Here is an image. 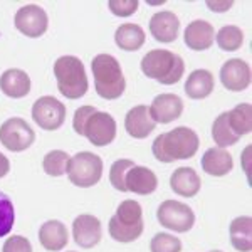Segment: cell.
<instances>
[{"instance_id":"cell-19","label":"cell","mask_w":252,"mask_h":252,"mask_svg":"<svg viewBox=\"0 0 252 252\" xmlns=\"http://www.w3.org/2000/svg\"><path fill=\"white\" fill-rule=\"evenodd\" d=\"M69 235L67 229L61 220H47L40 225L39 230V242L46 251L59 252L67 246Z\"/></svg>"},{"instance_id":"cell-38","label":"cell","mask_w":252,"mask_h":252,"mask_svg":"<svg viewBox=\"0 0 252 252\" xmlns=\"http://www.w3.org/2000/svg\"><path fill=\"white\" fill-rule=\"evenodd\" d=\"M210 252H222V251H210Z\"/></svg>"},{"instance_id":"cell-8","label":"cell","mask_w":252,"mask_h":252,"mask_svg":"<svg viewBox=\"0 0 252 252\" xmlns=\"http://www.w3.org/2000/svg\"><path fill=\"white\" fill-rule=\"evenodd\" d=\"M35 133L22 118H10L0 126V143L10 152H24L34 143Z\"/></svg>"},{"instance_id":"cell-15","label":"cell","mask_w":252,"mask_h":252,"mask_svg":"<svg viewBox=\"0 0 252 252\" xmlns=\"http://www.w3.org/2000/svg\"><path fill=\"white\" fill-rule=\"evenodd\" d=\"M157 123L150 116V109L145 104L131 108L125 116V128L128 131L129 136L136 138V140H143L150 135L152 131H155Z\"/></svg>"},{"instance_id":"cell-16","label":"cell","mask_w":252,"mask_h":252,"mask_svg":"<svg viewBox=\"0 0 252 252\" xmlns=\"http://www.w3.org/2000/svg\"><path fill=\"white\" fill-rule=\"evenodd\" d=\"M185 46L192 51H207L214 46L215 31L207 20H193L184 32Z\"/></svg>"},{"instance_id":"cell-1","label":"cell","mask_w":252,"mask_h":252,"mask_svg":"<svg viewBox=\"0 0 252 252\" xmlns=\"http://www.w3.org/2000/svg\"><path fill=\"white\" fill-rule=\"evenodd\" d=\"M198 135L187 126H178L172 131L161 133L155 138L152 152L158 161L172 163L175 160H189L198 152Z\"/></svg>"},{"instance_id":"cell-36","label":"cell","mask_w":252,"mask_h":252,"mask_svg":"<svg viewBox=\"0 0 252 252\" xmlns=\"http://www.w3.org/2000/svg\"><path fill=\"white\" fill-rule=\"evenodd\" d=\"M207 5L215 12H225L234 5V2H207Z\"/></svg>"},{"instance_id":"cell-11","label":"cell","mask_w":252,"mask_h":252,"mask_svg":"<svg viewBox=\"0 0 252 252\" xmlns=\"http://www.w3.org/2000/svg\"><path fill=\"white\" fill-rule=\"evenodd\" d=\"M14 22H15V29L19 32H22L27 37L34 39V37H40L47 31L49 19L42 7L31 3V5L20 7L17 14H15Z\"/></svg>"},{"instance_id":"cell-14","label":"cell","mask_w":252,"mask_h":252,"mask_svg":"<svg viewBox=\"0 0 252 252\" xmlns=\"http://www.w3.org/2000/svg\"><path fill=\"white\" fill-rule=\"evenodd\" d=\"M220 81L229 91H244L251 84V66L242 59H230L220 69Z\"/></svg>"},{"instance_id":"cell-17","label":"cell","mask_w":252,"mask_h":252,"mask_svg":"<svg viewBox=\"0 0 252 252\" xmlns=\"http://www.w3.org/2000/svg\"><path fill=\"white\" fill-rule=\"evenodd\" d=\"M178 29H180V20L170 10L157 12L150 19V32L158 42H173L178 37Z\"/></svg>"},{"instance_id":"cell-33","label":"cell","mask_w":252,"mask_h":252,"mask_svg":"<svg viewBox=\"0 0 252 252\" xmlns=\"http://www.w3.org/2000/svg\"><path fill=\"white\" fill-rule=\"evenodd\" d=\"M138 0H109L108 7L118 17H129L138 10Z\"/></svg>"},{"instance_id":"cell-20","label":"cell","mask_w":252,"mask_h":252,"mask_svg":"<svg viewBox=\"0 0 252 252\" xmlns=\"http://www.w3.org/2000/svg\"><path fill=\"white\" fill-rule=\"evenodd\" d=\"M200 185L202 182L198 173L193 168H189V166H180L170 177V187L180 197H195L200 192Z\"/></svg>"},{"instance_id":"cell-13","label":"cell","mask_w":252,"mask_h":252,"mask_svg":"<svg viewBox=\"0 0 252 252\" xmlns=\"http://www.w3.org/2000/svg\"><path fill=\"white\" fill-rule=\"evenodd\" d=\"M101 235H103V230H101V222L97 217L89 214L76 217L74 223H72V237L79 247L91 249L101 241Z\"/></svg>"},{"instance_id":"cell-30","label":"cell","mask_w":252,"mask_h":252,"mask_svg":"<svg viewBox=\"0 0 252 252\" xmlns=\"http://www.w3.org/2000/svg\"><path fill=\"white\" fill-rule=\"evenodd\" d=\"M135 166V161L131 160H116L115 163L111 165V170H109V182L115 187L118 192H128L126 190V175H128L129 170Z\"/></svg>"},{"instance_id":"cell-4","label":"cell","mask_w":252,"mask_h":252,"mask_svg":"<svg viewBox=\"0 0 252 252\" xmlns=\"http://www.w3.org/2000/svg\"><path fill=\"white\" fill-rule=\"evenodd\" d=\"M54 76L59 93L67 99H79L88 91V76L84 64L76 56H61L54 63Z\"/></svg>"},{"instance_id":"cell-5","label":"cell","mask_w":252,"mask_h":252,"mask_svg":"<svg viewBox=\"0 0 252 252\" xmlns=\"http://www.w3.org/2000/svg\"><path fill=\"white\" fill-rule=\"evenodd\" d=\"M143 210L136 200H125L118 205L109 220V235L116 242H133L143 234Z\"/></svg>"},{"instance_id":"cell-18","label":"cell","mask_w":252,"mask_h":252,"mask_svg":"<svg viewBox=\"0 0 252 252\" xmlns=\"http://www.w3.org/2000/svg\"><path fill=\"white\" fill-rule=\"evenodd\" d=\"M158 178L155 172L146 166L135 165L126 175V190L138 195H150L157 190Z\"/></svg>"},{"instance_id":"cell-35","label":"cell","mask_w":252,"mask_h":252,"mask_svg":"<svg viewBox=\"0 0 252 252\" xmlns=\"http://www.w3.org/2000/svg\"><path fill=\"white\" fill-rule=\"evenodd\" d=\"M2 252H32V244L24 235H12L3 244Z\"/></svg>"},{"instance_id":"cell-32","label":"cell","mask_w":252,"mask_h":252,"mask_svg":"<svg viewBox=\"0 0 252 252\" xmlns=\"http://www.w3.org/2000/svg\"><path fill=\"white\" fill-rule=\"evenodd\" d=\"M150 249H152V252H180L182 242L180 239H177L172 234L160 232L152 239Z\"/></svg>"},{"instance_id":"cell-2","label":"cell","mask_w":252,"mask_h":252,"mask_svg":"<svg viewBox=\"0 0 252 252\" xmlns=\"http://www.w3.org/2000/svg\"><path fill=\"white\" fill-rule=\"evenodd\" d=\"M141 71L146 78H152L166 86L178 83L185 72V63L178 54L166 49H153L141 59Z\"/></svg>"},{"instance_id":"cell-6","label":"cell","mask_w":252,"mask_h":252,"mask_svg":"<svg viewBox=\"0 0 252 252\" xmlns=\"http://www.w3.org/2000/svg\"><path fill=\"white\" fill-rule=\"evenodd\" d=\"M67 175L69 180L76 187L81 189L94 187L103 175V160L91 152L76 153L72 158H69Z\"/></svg>"},{"instance_id":"cell-29","label":"cell","mask_w":252,"mask_h":252,"mask_svg":"<svg viewBox=\"0 0 252 252\" xmlns=\"http://www.w3.org/2000/svg\"><path fill=\"white\" fill-rule=\"evenodd\" d=\"M69 158L71 157L66 152H63V150H52V152H49L44 157V172L51 175V177H63L64 173H67Z\"/></svg>"},{"instance_id":"cell-9","label":"cell","mask_w":252,"mask_h":252,"mask_svg":"<svg viewBox=\"0 0 252 252\" xmlns=\"http://www.w3.org/2000/svg\"><path fill=\"white\" fill-rule=\"evenodd\" d=\"M32 118L35 125L46 131H54L64 125L66 106L54 96H42L32 106Z\"/></svg>"},{"instance_id":"cell-37","label":"cell","mask_w":252,"mask_h":252,"mask_svg":"<svg viewBox=\"0 0 252 252\" xmlns=\"http://www.w3.org/2000/svg\"><path fill=\"white\" fill-rule=\"evenodd\" d=\"M9 172H10V161H9V158L0 153V178L5 177V175L9 173Z\"/></svg>"},{"instance_id":"cell-25","label":"cell","mask_w":252,"mask_h":252,"mask_svg":"<svg viewBox=\"0 0 252 252\" xmlns=\"http://www.w3.org/2000/svg\"><path fill=\"white\" fill-rule=\"evenodd\" d=\"M115 42L121 51H138L145 44V31L136 24H123L116 29Z\"/></svg>"},{"instance_id":"cell-12","label":"cell","mask_w":252,"mask_h":252,"mask_svg":"<svg viewBox=\"0 0 252 252\" xmlns=\"http://www.w3.org/2000/svg\"><path fill=\"white\" fill-rule=\"evenodd\" d=\"M148 109L150 116H152V120L155 123L168 125L182 116V113H184V101H182L180 96L165 93V94H158L152 101V106Z\"/></svg>"},{"instance_id":"cell-34","label":"cell","mask_w":252,"mask_h":252,"mask_svg":"<svg viewBox=\"0 0 252 252\" xmlns=\"http://www.w3.org/2000/svg\"><path fill=\"white\" fill-rule=\"evenodd\" d=\"M97 109L94 106H81L76 109L74 113V120H72V128H74V131L78 133V135L84 136V125H86V121L89 120V116L94 115Z\"/></svg>"},{"instance_id":"cell-26","label":"cell","mask_w":252,"mask_h":252,"mask_svg":"<svg viewBox=\"0 0 252 252\" xmlns=\"http://www.w3.org/2000/svg\"><path fill=\"white\" fill-rule=\"evenodd\" d=\"M229 113V125L239 138L252 131V108L249 103H241Z\"/></svg>"},{"instance_id":"cell-31","label":"cell","mask_w":252,"mask_h":252,"mask_svg":"<svg viewBox=\"0 0 252 252\" xmlns=\"http://www.w3.org/2000/svg\"><path fill=\"white\" fill-rule=\"evenodd\" d=\"M15 222V209L9 195L0 192V237H5Z\"/></svg>"},{"instance_id":"cell-21","label":"cell","mask_w":252,"mask_h":252,"mask_svg":"<svg viewBox=\"0 0 252 252\" xmlns=\"http://www.w3.org/2000/svg\"><path fill=\"white\" fill-rule=\"evenodd\" d=\"M0 89L9 97H24L31 93V78L22 69H7L0 76Z\"/></svg>"},{"instance_id":"cell-23","label":"cell","mask_w":252,"mask_h":252,"mask_svg":"<svg viewBox=\"0 0 252 252\" xmlns=\"http://www.w3.org/2000/svg\"><path fill=\"white\" fill-rule=\"evenodd\" d=\"M214 76L207 69H197L190 72V76L185 81V94L190 99H204L210 96L214 91Z\"/></svg>"},{"instance_id":"cell-28","label":"cell","mask_w":252,"mask_h":252,"mask_svg":"<svg viewBox=\"0 0 252 252\" xmlns=\"http://www.w3.org/2000/svg\"><path fill=\"white\" fill-rule=\"evenodd\" d=\"M217 44L222 51H239L244 44V32L237 26H223L217 32Z\"/></svg>"},{"instance_id":"cell-22","label":"cell","mask_w":252,"mask_h":252,"mask_svg":"<svg viewBox=\"0 0 252 252\" xmlns=\"http://www.w3.org/2000/svg\"><path fill=\"white\" fill-rule=\"evenodd\" d=\"M202 170L212 177H223L234 168V160L230 153L223 148H209L202 157Z\"/></svg>"},{"instance_id":"cell-27","label":"cell","mask_w":252,"mask_h":252,"mask_svg":"<svg viewBox=\"0 0 252 252\" xmlns=\"http://www.w3.org/2000/svg\"><path fill=\"white\" fill-rule=\"evenodd\" d=\"M212 138L219 148H227L239 141V136L232 131L229 125V113H222L212 125Z\"/></svg>"},{"instance_id":"cell-24","label":"cell","mask_w":252,"mask_h":252,"mask_svg":"<svg viewBox=\"0 0 252 252\" xmlns=\"http://www.w3.org/2000/svg\"><path fill=\"white\" fill-rule=\"evenodd\" d=\"M230 242L234 249L239 252H251L252 251V219L249 215L234 219L229 227Z\"/></svg>"},{"instance_id":"cell-3","label":"cell","mask_w":252,"mask_h":252,"mask_svg":"<svg viewBox=\"0 0 252 252\" xmlns=\"http://www.w3.org/2000/svg\"><path fill=\"white\" fill-rule=\"evenodd\" d=\"M96 93L104 99H118L125 93L126 81L121 64L111 54H97L91 63Z\"/></svg>"},{"instance_id":"cell-7","label":"cell","mask_w":252,"mask_h":252,"mask_svg":"<svg viewBox=\"0 0 252 252\" xmlns=\"http://www.w3.org/2000/svg\"><path fill=\"white\" fill-rule=\"evenodd\" d=\"M157 219L163 227L175 232H189L195 223V214L189 205L178 200H165L157 210Z\"/></svg>"},{"instance_id":"cell-10","label":"cell","mask_w":252,"mask_h":252,"mask_svg":"<svg viewBox=\"0 0 252 252\" xmlns=\"http://www.w3.org/2000/svg\"><path fill=\"white\" fill-rule=\"evenodd\" d=\"M84 136L94 146H106L116 138V121L109 113L96 111L84 125Z\"/></svg>"}]
</instances>
